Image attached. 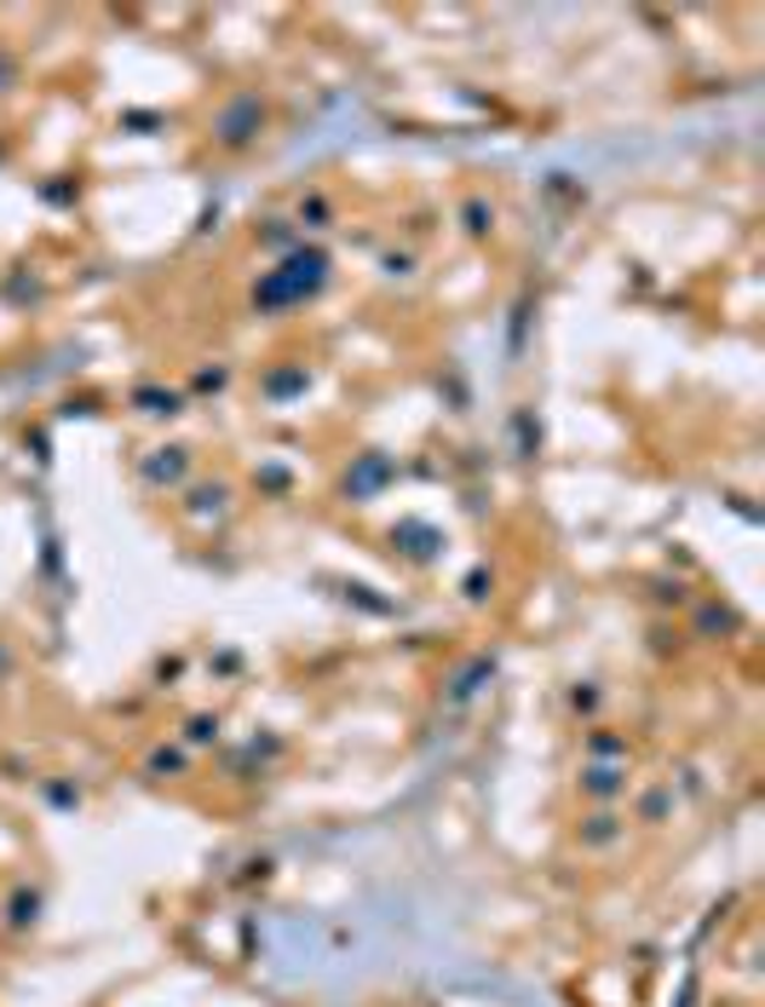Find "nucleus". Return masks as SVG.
Returning a JSON list of instances; mask_svg holds the SVG:
<instances>
[{
	"label": "nucleus",
	"mask_w": 765,
	"mask_h": 1007,
	"mask_svg": "<svg viewBox=\"0 0 765 1007\" xmlns=\"http://www.w3.org/2000/svg\"><path fill=\"white\" fill-rule=\"evenodd\" d=\"M35 910H41V904L18 893V898H12V927H30V921H35Z\"/></svg>",
	"instance_id": "f03ea898"
},
{
	"label": "nucleus",
	"mask_w": 765,
	"mask_h": 1007,
	"mask_svg": "<svg viewBox=\"0 0 765 1007\" xmlns=\"http://www.w3.org/2000/svg\"><path fill=\"white\" fill-rule=\"evenodd\" d=\"M616 835V818H593V829H588V841H610Z\"/></svg>",
	"instance_id": "7ed1b4c3"
},
{
	"label": "nucleus",
	"mask_w": 765,
	"mask_h": 1007,
	"mask_svg": "<svg viewBox=\"0 0 765 1007\" xmlns=\"http://www.w3.org/2000/svg\"><path fill=\"white\" fill-rule=\"evenodd\" d=\"M588 789H593V795H616V789H622V771H593Z\"/></svg>",
	"instance_id": "f257e3e1"
}]
</instances>
